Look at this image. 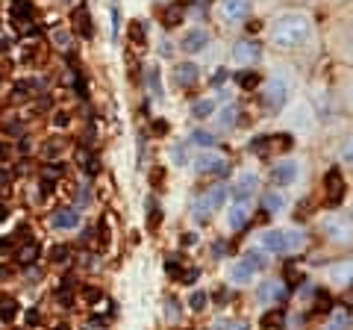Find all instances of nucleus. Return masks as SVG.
<instances>
[{
    "instance_id": "8fccbe9b",
    "label": "nucleus",
    "mask_w": 353,
    "mask_h": 330,
    "mask_svg": "<svg viewBox=\"0 0 353 330\" xmlns=\"http://www.w3.org/2000/svg\"><path fill=\"white\" fill-rule=\"evenodd\" d=\"M200 277V274H197V271H194V268H188V271H185L183 274V283H194V280Z\"/></svg>"
},
{
    "instance_id": "dca6fc26",
    "label": "nucleus",
    "mask_w": 353,
    "mask_h": 330,
    "mask_svg": "<svg viewBox=\"0 0 353 330\" xmlns=\"http://www.w3.org/2000/svg\"><path fill=\"white\" fill-rule=\"evenodd\" d=\"M35 15V6L30 0H12V6H9V18H12V24H15L18 30H24V24H30Z\"/></svg>"
},
{
    "instance_id": "1a4fd4ad",
    "label": "nucleus",
    "mask_w": 353,
    "mask_h": 330,
    "mask_svg": "<svg viewBox=\"0 0 353 330\" xmlns=\"http://www.w3.org/2000/svg\"><path fill=\"white\" fill-rule=\"evenodd\" d=\"M233 59H235V65H241V68L256 65V62L262 59V48H259V41H253V38L238 41V44L233 48Z\"/></svg>"
},
{
    "instance_id": "680f3d73",
    "label": "nucleus",
    "mask_w": 353,
    "mask_h": 330,
    "mask_svg": "<svg viewBox=\"0 0 353 330\" xmlns=\"http://www.w3.org/2000/svg\"><path fill=\"white\" fill-rule=\"evenodd\" d=\"M9 157V148H6V145H0V159H6Z\"/></svg>"
},
{
    "instance_id": "37998d69",
    "label": "nucleus",
    "mask_w": 353,
    "mask_h": 330,
    "mask_svg": "<svg viewBox=\"0 0 353 330\" xmlns=\"http://www.w3.org/2000/svg\"><path fill=\"white\" fill-rule=\"evenodd\" d=\"M250 151L253 154H265V151H271V139L268 136H259V139L250 142Z\"/></svg>"
},
{
    "instance_id": "7c9ffc66",
    "label": "nucleus",
    "mask_w": 353,
    "mask_h": 330,
    "mask_svg": "<svg viewBox=\"0 0 353 330\" xmlns=\"http://www.w3.org/2000/svg\"><path fill=\"white\" fill-rule=\"evenodd\" d=\"M130 38H133L138 48H144L147 35H144V24H141V21H130Z\"/></svg>"
},
{
    "instance_id": "603ef678",
    "label": "nucleus",
    "mask_w": 353,
    "mask_h": 330,
    "mask_svg": "<svg viewBox=\"0 0 353 330\" xmlns=\"http://www.w3.org/2000/svg\"><path fill=\"white\" fill-rule=\"evenodd\" d=\"M6 183H12V174L6 171V168H0V186H6Z\"/></svg>"
},
{
    "instance_id": "6e6d98bb",
    "label": "nucleus",
    "mask_w": 353,
    "mask_h": 330,
    "mask_svg": "<svg viewBox=\"0 0 353 330\" xmlns=\"http://www.w3.org/2000/svg\"><path fill=\"white\" fill-rule=\"evenodd\" d=\"M221 80H227V71H224V68H218V74H215V77H212V83H215V86H218Z\"/></svg>"
},
{
    "instance_id": "79ce46f5",
    "label": "nucleus",
    "mask_w": 353,
    "mask_h": 330,
    "mask_svg": "<svg viewBox=\"0 0 353 330\" xmlns=\"http://www.w3.org/2000/svg\"><path fill=\"white\" fill-rule=\"evenodd\" d=\"M51 262H56V265L68 262V248H65V245H56V248H51Z\"/></svg>"
},
{
    "instance_id": "4468645a",
    "label": "nucleus",
    "mask_w": 353,
    "mask_h": 330,
    "mask_svg": "<svg viewBox=\"0 0 353 330\" xmlns=\"http://www.w3.org/2000/svg\"><path fill=\"white\" fill-rule=\"evenodd\" d=\"M224 215H227V227L230 230H241L250 221V201H233Z\"/></svg>"
},
{
    "instance_id": "c03bdc74",
    "label": "nucleus",
    "mask_w": 353,
    "mask_h": 330,
    "mask_svg": "<svg viewBox=\"0 0 353 330\" xmlns=\"http://www.w3.org/2000/svg\"><path fill=\"white\" fill-rule=\"evenodd\" d=\"M3 133H6V136H21V133H24V124L21 121H3Z\"/></svg>"
},
{
    "instance_id": "a878e982",
    "label": "nucleus",
    "mask_w": 353,
    "mask_h": 330,
    "mask_svg": "<svg viewBox=\"0 0 353 330\" xmlns=\"http://www.w3.org/2000/svg\"><path fill=\"white\" fill-rule=\"evenodd\" d=\"M262 207L268 209V212H283V209H286V198H283L280 192H274V189H271L268 195L262 198Z\"/></svg>"
},
{
    "instance_id": "c756f323",
    "label": "nucleus",
    "mask_w": 353,
    "mask_h": 330,
    "mask_svg": "<svg viewBox=\"0 0 353 330\" xmlns=\"http://www.w3.org/2000/svg\"><path fill=\"white\" fill-rule=\"evenodd\" d=\"M71 286H74V280H65L59 289H56V301L62 304V307H71L74 304V295H71Z\"/></svg>"
},
{
    "instance_id": "13d9d810",
    "label": "nucleus",
    "mask_w": 353,
    "mask_h": 330,
    "mask_svg": "<svg viewBox=\"0 0 353 330\" xmlns=\"http://www.w3.org/2000/svg\"><path fill=\"white\" fill-rule=\"evenodd\" d=\"M341 301H344V304H353V286H347V292L341 295Z\"/></svg>"
},
{
    "instance_id": "3c124183",
    "label": "nucleus",
    "mask_w": 353,
    "mask_h": 330,
    "mask_svg": "<svg viewBox=\"0 0 353 330\" xmlns=\"http://www.w3.org/2000/svg\"><path fill=\"white\" fill-rule=\"evenodd\" d=\"M174 313H180V304L174 301V298H168V315L174 318Z\"/></svg>"
},
{
    "instance_id": "de8ad7c7",
    "label": "nucleus",
    "mask_w": 353,
    "mask_h": 330,
    "mask_svg": "<svg viewBox=\"0 0 353 330\" xmlns=\"http://www.w3.org/2000/svg\"><path fill=\"white\" fill-rule=\"evenodd\" d=\"M171 159H174V162H177V165H185V148H183V145H180V148H174V151H171Z\"/></svg>"
},
{
    "instance_id": "052dcab7",
    "label": "nucleus",
    "mask_w": 353,
    "mask_h": 330,
    "mask_svg": "<svg viewBox=\"0 0 353 330\" xmlns=\"http://www.w3.org/2000/svg\"><path fill=\"white\" fill-rule=\"evenodd\" d=\"M153 130H156V133H165L168 127H165V121H156V124H153Z\"/></svg>"
},
{
    "instance_id": "5701e85b",
    "label": "nucleus",
    "mask_w": 353,
    "mask_h": 330,
    "mask_svg": "<svg viewBox=\"0 0 353 330\" xmlns=\"http://www.w3.org/2000/svg\"><path fill=\"white\" fill-rule=\"evenodd\" d=\"M38 254H41V248H38V242H27L21 251H18L15 260L21 262V265H33L35 260H38Z\"/></svg>"
},
{
    "instance_id": "7ed1b4c3",
    "label": "nucleus",
    "mask_w": 353,
    "mask_h": 330,
    "mask_svg": "<svg viewBox=\"0 0 353 330\" xmlns=\"http://www.w3.org/2000/svg\"><path fill=\"white\" fill-rule=\"evenodd\" d=\"M318 227L333 245H341V248L353 245V215L350 212L333 209V212H327V215L318 221Z\"/></svg>"
},
{
    "instance_id": "393cba45",
    "label": "nucleus",
    "mask_w": 353,
    "mask_h": 330,
    "mask_svg": "<svg viewBox=\"0 0 353 330\" xmlns=\"http://www.w3.org/2000/svg\"><path fill=\"white\" fill-rule=\"evenodd\" d=\"M283 324H286V315H283V310H271V313L262 315V330H283Z\"/></svg>"
},
{
    "instance_id": "a19ab883",
    "label": "nucleus",
    "mask_w": 353,
    "mask_h": 330,
    "mask_svg": "<svg viewBox=\"0 0 353 330\" xmlns=\"http://www.w3.org/2000/svg\"><path fill=\"white\" fill-rule=\"evenodd\" d=\"M162 21H165V27H177V24L183 21V9H177V6H171L168 12H165V18H162Z\"/></svg>"
},
{
    "instance_id": "a211bd4d",
    "label": "nucleus",
    "mask_w": 353,
    "mask_h": 330,
    "mask_svg": "<svg viewBox=\"0 0 353 330\" xmlns=\"http://www.w3.org/2000/svg\"><path fill=\"white\" fill-rule=\"evenodd\" d=\"M256 298H259L262 304H280V301L286 298V286H283L280 280H265V283H259Z\"/></svg>"
},
{
    "instance_id": "9b49d317",
    "label": "nucleus",
    "mask_w": 353,
    "mask_h": 330,
    "mask_svg": "<svg viewBox=\"0 0 353 330\" xmlns=\"http://www.w3.org/2000/svg\"><path fill=\"white\" fill-rule=\"evenodd\" d=\"M256 189H259V174L256 171H241L235 177V183L230 186L235 201H250L253 195H256Z\"/></svg>"
},
{
    "instance_id": "423d86ee",
    "label": "nucleus",
    "mask_w": 353,
    "mask_h": 330,
    "mask_svg": "<svg viewBox=\"0 0 353 330\" xmlns=\"http://www.w3.org/2000/svg\"><path fill=\"white\" fill-rule=\"evenodd\" d=\"M286 101H288L286 80H283V77H271L265 91H262V104H265V109H268V112H280V109L286 106Z\"/></svg>"
},
{
    "instance_id": "c9c22d12",
    "label": "nucleus",
    "mask_w": 353,
    "mask_h": 330,
    "mask_svg": "<svg viewBox=\"0 0 353 330\" xmlns=\"http://www.w3.org/2000/svg\"><path fill=\"white\" fill-rule=\"evenodd\" d=\"M65 174V165L62 162H51L47 168H41V180H56V177H62Z\"/></svg>"
},
{
    "instance_id": "ddd939ff",
    "label": "nucleus",
    "mask_w": 353,
    "mask_h": 330,
    "mask_svg": "<svg viewBox=\"0 0 353 330\" xmlns=\"http://www.w3.org/2000/svg\"><path fill=\"white\" fill-rule=\"evenodd\" d=\"M324 189H327V204L330 207H336L341 204V198H344V177H341V168H330V171L324 174Z\"/></svg>"
},
{
    "instance_id": "4c0bfd02",
    "label": "nucleus",
    "mask_w": 353,
    "mask_h": 330,
    "mask_svg": "<svg viewBox=\"0 0 353 330\" xmlns=\"http://www.w3.org/2000/svg\"><path fill=\"white\" fill-rule=\"evenodd\" d=\"M18 313H21V310H18V301H3V307H0V318H3V321H12Z\"/></svg>"
},
{
    "instance_id": "774afa93",
    "label": "nucleus",
    "mask_w": 353,
    "mask_h": 330,
    "mask_svg": "<svg viewBox=\"0 0 353 330\" xmlns=\"http://www.w3.org/2000/svg\"><path fill=\"white\" fill-rule=\"evenodd\" d=\"M350 106H353V86H350Z\"/></svg>"
},
{
    "instance_id": "a18cd8bd",
    "label": "nucleus",
    "mask_w": 353,
    "mask_h": 330,
    "mask_svg": "<svg viewBox=\"0 0 353 330\" xmlns=\"http://www.w3.org/2000/svg\"><path fill=\"white\" fill-rule=\"evenodd\" d=\"M315 304H318V310H321V313H327V310H330V295H327V292L321 289L318 295H315Z\"/></svg>"
},
{
    "instance_id": "f3484780",
    "label": "nucleus",
    "mask_w": 353,
    "mask_h": 330,
    "mask_svg": "<svg viewBox=\"0 0 353 330\" xmlns=\"http://www.w3.org/2000/svg\"><path fill=\"white\" fill-rule=\"evenodd\" d=\"M197 80H200V68H197L194 62H180V65L174 68V83L180 88H191Z\"/></svg>"
},
{
    "instance_id": "338daca9",
    "label": "nucleus",
    "mask_w": 353,
    "mask_h": 330,
    "mask_svg": "<svg viewBox=\"0 0 353 330\" xmlns=\"http://www.w3.org/2000/svg\"><path fill=\"white\" fill-rule=\"evenodd\" d=\"M53 330H68V324H56V327H53Z\"/></svg>"
},
{
    "instance_id": "6e6552de",
    "label": "nucleus",
    "mask_w": 353,
    "mask_h": 330,
    "mask_svg": "<svg viewBox=\"0 0 353 330\" xmlns=\"http://www.w3.org/2000/svg\"><path fill=\"white\" fill-rule=\"evenodd\" d=\"M253 9V0H218V15L227 21V24H241L247 21Z\"/></svg>"
},
{
    "instance_id": "e2e57ef3",
    "label": "nucleus",
    "mask_w": 353,
    "mask_h": 330,
    "mask_svg": "<svg viewBox=\"0 0 353 330\" xmlns=\"http://www.w3.org/2000/svg\"><path fill=\"white\" fill-rule=\"evenodd\" d=\"M6 215H9V209H6V207H3V204H0V221H3Z\"/></svg>"
},
{
    "instance_id": "864d4df0",
    "label": "nucleus",
    "mask_w": 353,
    "mask_h": 330,
    "mask_svg": "<svg viewBox=\"0 0 353 330\" xmlns=\"http://www.w3.org/2000/svg\"><path fill=\"white\" fill-rule=\"evenodd\" d=\"M12 245H15V239H12V236H3V239H0V248H3V251H9Z\"/></svg>"
},
{
    "instance_id": "0e129e2a",
    "label": "nucleus",
    "mask_w": 353,
    "mask_h": 330,
    "mask_svg": "<svg viewBox=\"0 0 353 330\" xmlns=\"http://www.w3.org/2000/svg\"><path fill=\"white\" fill-rule=\"evenodd\" d=\"M6 274H9V268H3V265H0V280L6 277Z\"/></svg>"
},
{
    "instance_id": "58836bf2",
    "label": "nucleus",
    "mask_w": 353,
    "mask_h": 330,
    "mask_svg": "<svg viewBox=\"0 0 353 330\" xmlns=\"http://www.w3.org/2000/svg\"><path fill=\"white\" fill-rule=\"evenodd\" d=\"M206 301H209V298H206V292H191V298H188V307H191L194 313H203V310H206Z\"/></svg>"
},
{
    "instance_id": "f704fd0d",
    "label": "nucleus",
    "mask_w": 353,
    "mask_h": 330,
    "mask_svg": "<svg viewBox=\"0 0 353 330\" xmlns=\"http://www.w3.org/2000/svg\"><path fill=\"white\" fill-rule=\"evenodd\" d=\"M215 330H247V321H241V318H221Z\"/></svg>"
},
{
    "instance_id": "e433bc0d",
    "label": "nucleus",
    "mask_w": 353,
    "mask_h": 330,
    "mask_svg": "<svg viewBox=\"0 0 353 330\" xmlns=\"http://www.w3.org/2000/svg\"><path fill=\"white\" fill-rule=\"evenodd\" d=\"M147 86L156 98H162V80H159V68H150L147 71Z\"/></svg>"
},
{
    "instance_id": "f03ea898",
    "label": "nucleus",
    "mask_w": 353,
    "mask_h": 330,
    "mask_svg": "<svg viewBox=\"0 0 353 330\" xmlns=\"http://www.w3.org/2000/svg\"><path fill=\"white\" fill-rule=\"evenodd\" d=\"M306 245V236L300 230H283V227H274V230H262L259 233V248L265 254H294Z\"/></svg>"
},
{
    "instance_id": "473e14b6",
    "label": "nucleus",
    "mask_w": 353,
    "mask_h": 330,
    "mask_svg": "<svg viewBox=\"0 0 353 330\" xmlns=\"http://www.w3.org/2000/svg\"><path fill=\"white\" fill-rule=\"evenodd\" d=\"M347 327H350V315L344 313V310L333 313V318H330V330H347Z\"/></svg>"
},
{
    "instance_id": "412c9836",
    "label": "nucleus",
    "mask_w": 353,
    "mask_h": 330,
    "mask_svg": "<svg viewBox=\"0 0 353 330\" xmlns=\"http://www.w3.org/2000/svg\"><path fill=\"white\" fill-rule=\"evenodd\" d=\"M215 121H218L221 130H233L235 124H238V106L227 104L224 109H218V118H215Z\"/></svg>"
},
{
    "instance_id": "09e8293b",
    "label": "nucleus",
    "mask_w": 353,
    "mask_h": 330,
    "mask_svg": "<svg viewBox=\"0 0 353 330\" xmlns=\"http://www.w3.org/2000/svg\"><path fill=\"white\" fill-rule=\"evenodd\" d=\"M53 124H56V127H68V115L65 112H56V115H53Z\"/></svg>"
},
{
    "instance_id": "69168bd1",
    "label": "nucleus",
    "mask_w": 353,
    "mask_h": 330,
    "mask_svg": "<svg viewBox=\"0 0 353 330\" xmlns=\"http://www.w3.org/2000/svg\"><path fill=\"white\" fill-rule=\"evenodd\" d=\"M0 51H6V38L3 35H0Z\"/></svg>"
},
{
    "instance_id": "5fc2aeb1",
    "label": "nucleus",
    "mask_w": 353,
    "mask_h": 330,
    "mask_svg": "<svg viewBox=\"0 0 353 330\" xmlns=\"http://www.w3.org/2000/svg\"><path fill=\"white\" fill-rule=\"evenodd\" d=\"M77 201H80V204H88V201H91V195H88L85 189H80V192H77Z\"/></svg>"
},
{
    "instance_id": "4d7b16f0",
    "label": "nucleus",
    "mask_w": 353,
    "mask_h": 330,
    "mask_svg": "<svg viewBox=\"0 0 353 330\" xmlns=\"http://www.w3.org/2000/svg\"><path fill=\"white\" fill-rule=\"evenodd\" d=\"M27 321H30V324H38V310H30V313H27Z\"/></svg>"
},
{
    "instance_id": "aec40b11",
    "label": "nucleus",
    "mask_w": 353,
    "mask_h": 330,
    "mask_svg": "<svg viewBox=\"0 0 353 330\" xmlns=\"http://www.w3.org/2000/svg\"><path fill=\"white\" fill-rule=\"evenodd\" d=\"M80 224V212L77 209H56L53 212V227H59V230H74V227Z\"/></svg>"
},
{
    "instance_id": "2f4dec72",
    "label": "nucleus",
    "mask_w": 353,
    "mask_h": 330,
    "mask_svg": "<svg viewBox=\"0 0 353 330\" xmlns=\"http://www.w3.org/2000/svg\"><path fill=\"white\" fill-rule=\"evenodd\" d=\"M338 159H341L344 165H353V133L341 142V148H338Z\"/></svg>"
},
{
    "instance_id": "49530a36",
    "label": "nucleus",
    "mask_w": 353,
    "mask_h": 330,
    "mask_svg": "<svg viewBox=\"0 0 353 330\" xmlns=\"http://www.w3.org/2000/svg\"><path fill=\"white\" fill-rule=\"evenodd\" d=\"M53 41H56L62 51H68V48H71V38H68V33H59V30L53 33Z\"/></svg>"
},
{
    "instance_id": "c85d7f7f",
    "label": "nucleus",
    "mask_w": 353,
    "mask_h": 330,
    "mask_svg": "<svg viewBox=\"0 0 353 330\" xmlns=\"http://www.w3.org/2000/svg\"><path fill=\"white\" fill-rule=\"evenodd\" d=\"M212 112H215V101H209V98H206V101H197V104L191 106V115H194V118H206V115H212Z\"/></svg>"
},
{
    "instance_id": "6ab92c4d",
    "label": "nucleus",
    "mask_w": 353,
    "mask_h": 330,
    "mask_svg": "<svg viewBox=\"0 0 353 330\" xmlns=\"http://www.w3.org/2000/svg\"><path fill=\"white\" fill-rule=\"evenodd\" d=\"M71 21H74V30L83 35V38H91L94 27H91V15H88V9H85V6H77V9H74V15H71Z\"/></svg>"
},
{
    "instance_id": "39448f33",
    "label": "nucleus",
    "mask_w": 353,
    "mask_h": 330,
    "mask_svg": "<svg viewBox=\"0 0 353 330\" xmlns=\"http://www.w3.org/2000/svg\"><path fill=\"white\" fill-rule=\"evenodd\" d=\"M194 171L203 174V177H209V174L221 177V174L230 171V162H227V157H224V154L212 151V148H203L200 154L194 157Z\"/></svg>"
},
{
    "instance_id": "cd10ccee",
    "label": "nucleus",
    "mask_w": 353,
    "mask_h": 330,
    "mask_svg": "<svg viewBox=\"0 0 353 330\" xmlns=\"http://www.w3.org/2000/svg\"><path fill=\"white\" fill-rule=\"evenodd\" d=\"M191 145H197V148H212V145H215V136H212V133H209V130H194V133H191Z\"/></svg>"
},
{
    "instance_id": "f8f14e48",
    "label": "nucleus",
    "mask_w": 353,
    "mask_h": 330,
    "mask_svg": "<svg viewBox=\"0 0 353 330\" xmlns=\"http://www.w3.org/2000/svg\"><path fill=\"white\" fill-rule=\"evenodd\" d=\"M209 30H203V27H191V30H185L183 38H180V51L185 53H200L209 48Z\"/></svg>"
},
{
    "instance_id": "bf43d9fd",
    "label": "nucleus",
    "mask_w": 353,
    "mask_h": 330,
    "mask_svg": "<svg viewBox=\"0 0 353 330\" xmlns=\"http://www.w3.org/2000/svg\"><path fill=\"white\" fill-rule=\"evenodd\" d=\"M347 51L353 53V24H350V30H347Z\"/></svg>"
},
{
    "instance_id": "2eb2a0df",
    "label": "nucleus",
    "mask_w": 353,
    "mask_h": 330,
    "mask_svg": "<svg viewBox=\"0 0 353 330\" xmlns=\"http://www.w3.org/2000/svg\"><path fill=\"white\" fill-rule=\"evenodd\" d=\"M327 277H330V283H338L341 289L353 286V260H341L336 265H330L327 268Z\"/></svg>"
},
{
    "instance_id": "0eeeda50",
    "label": "nucleus",
    "mask_w": 353,
    "mask_h": 330,
    "mask_svg": "<svg viewBox=\"0 0 353 330\" xmlns=\"http://www.w3.org/2000/svg\"><path fill=\"white\" fill-rule=\"evenodd\" d=\"M259 265H262V260H256L253 254H244L241 260L233 262V268H230V283H235V286H247V283L256 277Z\"/></svg>"
},
{
    "instance_id": "20e7f679",
    "label": "nucleus",
    "mask_w": 353,
    "mask_h": 330,
    "mask_svg": "<svg viewBox=\"0 0 353 330\" xmlns=\"http://www.w3.org/2000/svg\"><path fill=\"white\" fill-rule=\"evenodd\" d=\"M227 195H230V189H227V186H212L206 195H200V198L191 204V218H194L197 224L209 221V215H212V212H218V209L224 207Z\"/></svg>"
},
{
    "instance_id": "4be33fe9",
    "label": "nucleus",
    "mask_w": 353,
    "mask_h": 330,
    "mask_svg": "<svg viewBox=\"0 0 353 330\" xmlns=\"http://www.w3.org/2000/svg\"><path fill=\"white\" fill-rule=\"evenodd\" d=\"M77 162H80V168H83L85 174H91V177L100 171V162H97V157H94L91 151H83V148H80V151H77Z\"/></svg>"
},
{
    "instance_id": "bb28decb",
    "label": "nucleus",
    "mask_w": 353,
    "mask_h": 330,
    "mask_svg": "<svg viewBox=\"0 0 353 330\" xmlns=\"http://www.w3.org/2000/svg\"><path fill=\"white\" fill-rule=\"evenodd\" d=\"M65 145H68V142L62 139V136H59V139H47V145L41 148V154H44L47 159H56L62 151H65Z\"/></svg>"
},
{
    "instance_id": "ea45409f",
    "label": "nucleus",
    "mask_w": 353,
    "mask_h": 330,
    "mask_svg": "<svg viewBox=\"0 0 353 330\" xmlns=\"http://www.w3.org/2000/svg\"><path fill=\"white\" fill-rule=\"evenodd\" d=\"M159 221H162V209H159V204H153L147 207V227H159Z\"/></svg>"
},
{
    "instance_id": "b1692460",
    "label": "nucleus",
    "mask_w": 353,
    "mask_h": 330,
    "mask_svg": "<svg viewBox=\"0 0 353 330\" xmlns=\"http://www.w3.org/2000/svg\"><path fill=\"white\" fill-rule=\"evenodd\" d=\"M41 86H44L41 80H18L15 86H12V95H15L18 101H24V98H27L30 91H38Z\"/></svg>"
},
{
    "instance_id": "9d476101",
    "label": "nucleus",
    "mask_w": 353,
    "mask_h": 330,
    "mask_svg": "<svg viewBox=\"0 0 353 330\" xmlns=\"http://www.w3.org/2000/svg\"><path fill=\"white\" fill-rule=\"evenodd\" d=\"M297 177H300L297 159H280V162L271 168V183H274V186H291Z\"/></svg>"
},
{
    "instance_id": "72a5a7b5",
    "label": "nucleus",
    "mask_w": 353,
    "mask_h": 330,
    "mask_svg": "<svg viewBox=\"0 0 353 330\" xmlns=\"http://www.w3.org/2000/svg\"><path fill=\"white\" fill-rule=\"evenodd\" d=\"M235 80H238V86L241 88H253L256 86V83H259V77H256V71H238V77H235Z\"/></svg>"
},
{
    "instance_id": "f257e3e1",
    "label": "nucleus",
    "mask_w": 353,
    "mask_h": 330,
    "mask_svg": "<svg viewBox=\"0 0 353 330\" xmlns=\"http://www.w3.org/2000/svg\"><path fill=\"white\" fill-rule=\"evenodd\" d=\"M312 33V18L306 12H283L271 21V44L280 51H294Z\"/></svg>"
}]
</instances>
